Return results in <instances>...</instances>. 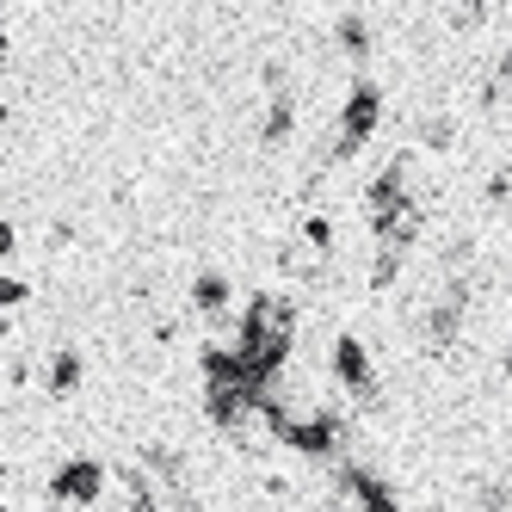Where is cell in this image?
Listing matches in <instances>:
<instances>
[{
    "instance_id": "6da1fadb",
    "label": "cell",
    "mask_w": 512,
    "mask_h": 512,
    "mask_svg": "<svg viewBox=\"0 0 512 512\" xmlns=\"http://www.w3.org/2000/svg\"><path fill=\"white\" fill-rule=\"evenodd\" d=\"M377 124H383V93H377L371 81H358V87L346 93V105H340L334 136H327V161H352L364 142L377 136Z\"/></svg>"
},
{
    "instance_id": "7a4b0ae2",
    "label": "cell",
    "mask_w": 512,
    "mask_h": 512,
    "mask_svg": "<svg viewBox=\"0 0 512 512\" xmlns=\"http://www.w3.org/2000/svg\"><path fill=\"white\" fill-rule=\"evenodd\" d=\"M334 383L346 389V401H358V408H383V383H377L371 346H364L358 334H340L334 340Z\"/></svg>"
},
{
    "instance_id": "3957f363",
    "label": "cell",
    "mask_w": 512,
    "mask_h": 512,
    "mask_svg": "<svg viewBox=\"0 0 512 512\" xmlns=\"http://www.w3.org/2000/svg\"><path fill=\"white\" fill-rule=\"evenodd\" d=\"M99 500H105V463L99 457H68L50 475V506H81V512H93Z\"/></svg>"
},
{
    "instance_id": "277c9868",
    "label": "cell",
    "mask_w": 512,
    "mask_h": 512,
    "mask_svg": "<svg viewBox=\"0 0 512 512\" xmlns=\"http://www.w3.org/2000/svg\"><path fill=\"white\" fill-rule=\"evenodd\" d=\"M463 309H469V284H463V278H451V284L426 303L420 334H426L432 352H451V346H457V334H463Z\"/></svg>"
},
{
    "instance_id": "5b68a950",
    "label": "cell",
    "mask_w": 512,
    "mask_h": 512,
    "mask_svg": "<svg viewBox=\"0 0 512 512\" xmlns=\"http://www.w3.org/2000/svg\"><path fill=\"white\" fill-rule=\"evenodd\" d=\"M290 130H297V93H272L260 118V149H284Z\"/></svg>"
},
{
    "instance_id": "8992f818",
    "label": "cell",
    "mask_w": 512,
    "mask_h": 512,
    "mask_svg": "<svg viewBox=\"0 0 512 512\" xmlns=\"http://www.w3.org/2000/svg\"><path fill=\"white\" fill-rule=\"evenodd\" d=\"M229 303H235V284H229V272H198L192 278V309L198 315H229Z\"/></svg>"
},
{
    "instance_id": "52a82bcc",
    "label": "cell",
    "mask_w": 512,
    "mask_h": 512,
    "mask_svg": "<svg viewBox=\"0 0 512 512\" xmlns=\"http://www.w3.org/2000/svg\"><path fill=\"white\" fill-rule=\"evenodd\" d=\"M334 44H340V56L364 62V56H371V19H364V13H340L334 19Z\"/></svg>"
},
{
    "instance_id": "ba28073f",
    "label": "cell",
    "mask_w": 512,
    "mask_h": 512,
    "mask_svg": "<svg viewBox=\"0 0 512 512\" xmlns=\"http://www.w3.org/2000/svg\"><path fill=\"white\" fill-rule=\"evenodd\" d=\"M81 377H87L81 352H75V346H62V352L50 358V395H56V401H62V395H75V389H81Z\"/></svg>"
},
{
    "instance_id": "9c48e42d",
    "label": "cell",
    "mask_w": 512,
    "mask_h": 512,
    "mask_svg": "<svg viewBox=\"0 0 512 512\" xmlns=\"http://www.w3.org/2000/svg\"><path fill=\"white\" fill-rule=\"evenodd\" d=\"M124 488H130L124 512H161V488L149 482V469H124Z\"/></svg>"
},
{
    "instance_id": "30bf717a",
    "label": "cell",
    "mask_w": 512,
    "mask_h": 512,
    "mask_svg": "<svg viewBox=\"0 0 512 512\" xmlns=\"http://www.w3.org/2000/svg\"><path fill=\"white\" fill-rule=\"evenodd\" d=\"M451 136H457L451 118H426V124H420V142H426V149H451Z\"/></svg>"
},
{
    "instance_id": "8fae6325",
    "label": "cell",
    "mask_w": 512,
    "mask_h": 512,
    "mask_svg": "<svg viewBox=\"0 0 512 512\" xmlns=\"http://www.w3.org/2000/svg\"><path fill=\"white\" fill-rule=\"evenodd\" d=\"M25 297H31V284H25V278H13V272H7V284H0V303H7V309H19V303H25Z\"/></svg>"
},
{
    "instance_id": "7c38bea8",
    "label": "cell",
    "mask_w": 512,
    "mask_h": 512,
    "mask_svg": "<svg viewBox=\"0 0 512 512\" xmlns=\"http://www.w3.org/2000/svg\"><path fill=\"white\" fill-rule=\"evenodd\" d=\"M303 235H309L315 247H334V223H327V216H309V223H303Z\"/></svg>"
},
{
    "instance_id": "4fadbf2b",
    "label": "cell",
    "mask_w": 512,
    "mask_h": 512,
    "mask_svg": "<svg viewBox=\"0 0 512 512\" xmlns=\"http://www.w3.org/2000/svg\"><path fill=\"white\" fill-rule=\"evenodd\" d=\"M475 500H482V512H506V488L500 482H482V494H475Z\"/></svg>"
},
{
    "instance_id": "5bb4252c",
    "label": "cell",
    "mask_w": 512,
    "mask_h": 512,
    "mask_svg": "<svg viewBox=\"0 0 512 512\" xmlns=\"http://www.w3.org/2000/svg\"><path fill=\"white\" fill-rule=\"evenodd\" d=\"M494 81H500V87H512V44H506V50H500V62H494Z\"/></svg>"
},
{
    "instance_id": "9a60e30c",
    "label": "cell",
    "mask_w": 512,
    "mask_h": 512,
    "mask_svg": "<svg viewBox=\"0 0 512 512\" xmlns=\"http://www.w3.org/2000/svg\"><path fill=\"white\" fill-rule=\"evenodd\" d=\"M506 383H512V346H506Z\"/></svg>"
},
{
    "instance_id": "2e32d148",
    "label": "cell",
    "mask_w": 512,
    "mask_h": 512,
    "mask_svg": "<svg viewBox=\"0 0 512 512\" xmlns=\"http://www.w3.org/2000/svg\"><path fill=\"white\" fill-rule=\"evenodd\" d=\"M321 512H352V506H321Z\"/></svg>"
}]
</instances>
